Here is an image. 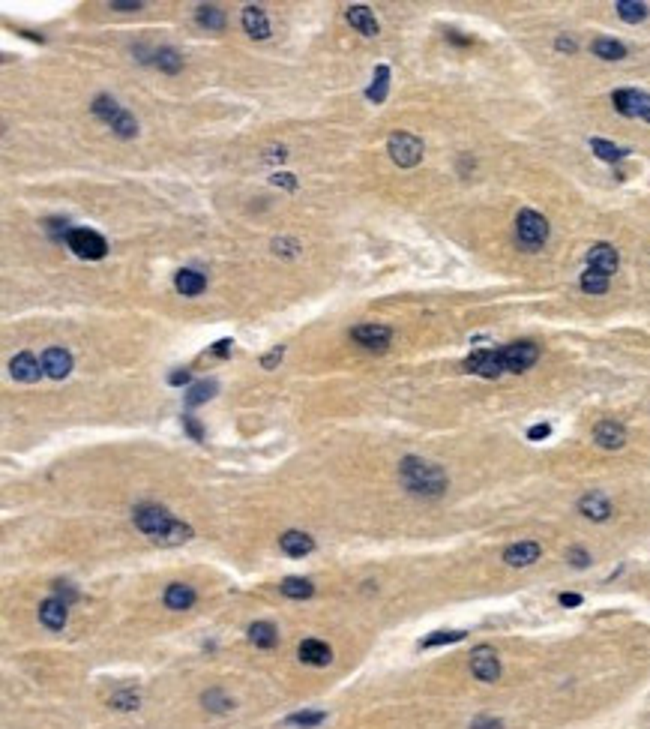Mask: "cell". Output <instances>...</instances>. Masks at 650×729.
<instances>
[{"instance_id": "obj_1", "label": "cell", "mask_w": 650, "mask_h": 729, "mask_svg": "<svg viewBox=\"0 0 650 729\" xmlns=\"http://www.w3.org/2000/svg\"><path fill=\"white\" fill-rule=\"evenodd\" d=\"M399 477L405 489H411L414 495H426V498H438L447 489V474L441 471V465L435 462H423L417 457H407L399 465Z\"/></svg>"}, {"instance_id": "obj_2", "label": "cell", "mask_w": 650, "mask_h": 729, "mask_svg": "<svg viewBox=\"0 0 650 729\" xmlns=\"http://www.w3.org/2000/svg\"><path fill=\"white\" fill-rule=\"evenodd\" d=\"M516 237H518L521 246L540 249L545 241H549V222H545V217L537 210H521L518 219H516Z\"/></svg>"}, {"instance_id": "obj_3", "label": "cell", "mask_w": 650, "mask_h": 729, "mask_svg": "<svg viewBox=\"0 0 650 729\" xmlns=\"http://www.w3.org/2000/svg\"><path fill=\"white\" fill-rule=\"evenodd\" d=\"M387 150H390L393 162L402 168H414L417 162L423 159V142L411 132H393L387 142Z\"/></svg>"}, {"instance_id": "obj_4", "label": "cell", "mask_w": 650, "mask_h": 729, "mask_svg": "<svg viewBox=\"0 0 650 729\" xmlns=\"http://www.w3.org/2000/svg\"><path fill=\"white\" fill-rule=\"evenodd\" d=\"M135 525L141 529L147 537H153V540H162L165 534H168V529L177 522L174 517L165 507H156V505H144V507H138L135 510Z\"/></svg>"}, {"instance_id": "obj_5", "label": "cell", "mask_w": 650, "mask_h": 729, "mask_svg": "<svg viewBox=\"0 0 650 729\" xmlns=\"http://www.w3.org/2000/svg\"><path fill=\"white\" fill-rule=\"evenodd\" d=\"M66 246H69L79 258H87V261L105 258V253H108L105 237L96 234V231H91V229H72V231H69Z\"/></svg>"}, {"instance_id": "obj_6", "label": "cell", "mask_w": 650, "mask_h": 729, "mask_svg": "<svg viewBox=\"0 0 650 729\" xmlns=\"http://www.w3.org/2000/svg\"><path fill=\"white\" fill-rule=\"evenodd\" d=\"M501 357H504V369L506 372H525L530 369L533 363L540 357V348L528 343V339H521V343H509L501 348Z\"/></svg>"}, {"instance_id": "obj_7", "label": "cell", "mask_w": 650, "mask_h": 729, "mask_svg": "<svg viewBox=\"0 0 650 729\" xmlns=\"http://www.w3.org/2000/svg\"><path fill=\"white\" fill-rule=\"evenodd\" d=\"M465 369L474 372V375H482V379H498V375L506 372L501 348H480V351H474V355L465 360Z\"/></svg>"}, {"instance_id": "obj_8", "label": "cell", "mask_w": 650, "mask_h": 729, "mask_svg": "<svg viewBox=\"0 0 650 729\" xmlns=\"http://www.w3.org/2000/svg\"><path fill=\"white\" fill-rule=\"evenodd\" d=\"M470 672H474L480 682H489V684L501 678V660L492 645H480L474 655H470Z\"/></svg>"}, {"instance_id": "obj_9", "label": "cell", "mask_w": 650, "mask_h": 729, "mask_svg": "<svg viewBox=\"0 0 650 729\" xmlns=\"http://www.w3.org/2000/svg\"><path fill=\"white\" fill-rule=\"evenodd\" d=\"M593 442L605 450H620L627 444V430H623V423H617V420H603V423H596V430H593Z\"/></svg>"}, {"instance_id": "obj_10", "label": "cell", "mask_w": 650, "mask_h": 729, "mask_svg": "<svg viewBox=\"0 0 650 729\" xmlns=\"http://www.w3.org/2000/svg\"><path fill=\"white\" fill-rule=\"evenodd\" d=\"M617 265H620V258H617V249L611 246V243H596V246H591V253H588V268H591V270H600V273L611 276V273L617 270Z\"/></svg>"}, {"instance_id": "obj_11", "label": "cell", "mask_w": 650, "mask_h": 729, "mask_svg": "<svg viewBox=\"0 0 650 729\" xmlns=\"http://www.w3.org/2000/svg\"><path fill=\"white\" fill-rule=\"evenodd\" d=\"M42 369L51 379H66L72 372V355L66 348H45L42 351Z\"/></svg>"}, {"instance_id": "obj_12", "label": "cell", "mask_w": 650, "mask_h": 729, "mask_svg": "<svg viewBox=\"0 0 650 729\" xmlns=\"http://www.w3.org/2000/svg\"><path fill=\"white\" fill-rule=\"evenodd\" d=\"M351 336H354L363 348H387L393 331L384 328V324H360V328L351 331Z\"/></svg>"}, {"instance_id": "obj_13", "label": "cell", "mask_w": 650, "mask_h": 729, "mask_svg": "<svg viewBox=\"0 0 650 729\" xmlns=\"http://www.w3.org/2000/svg\"><path fill=\"white\" fill-rule=\"evenodd\" d=\"M540 544H533V540H521V544H513V546H506V552H504V561L506 564H513V568H528V564H533L540 558Z\"/></svg>"}, {"instance_id": "obj_14", "label": "cell", "mask_w": 650, "mask_h": 729, "mask_svg": "<svg viewBox=\"0 0 650 729\" xmlns=\"http://www.w3.org/2000/svg\"><path fill=\"white\" fill-rule=\"evenodd\" d=\"M40 621L48 627V631H63L66 624V603L57 600V597H48L40 603Z\"/></svg>"}, {"instance_id": "obj_15", "label": "cell", "mask_w": 650, "mask_h": 729, "mask_svg": "<svg viewBox=\"0 0 650 729\" xmlns=\"http://www.w3.org/2000/svg\"><path fill=\"white\" fill-rule=\"evenodd\" d=\"M9 372H12V379H18V381H36L40 379V363H36V357L30 355V351H21V355H16L9 360Z\"/></svg>"}, {"instance_id": "obj_16", "label": "cell", "mask_w": 650, "mask_h": 729, "mask_svg": "<svg viewBox=\"0 0 650 729\" xmlns=\"http://www.w3.org/2000/svg\"><path fill=\"white\" fill-rule=\"evenodd\" d=\"M300 660L309 663V666H327L330 660H333V651H330V645L321 643V639H303L300 643Z\"/></svg>"}, {"instance_id": "obj_17", "label": "cell", "mask_w": 650, "mask_h": 729, "mask_svg": "<svg viewBox=\"0 0 650 729\" xmlns=\"http://www.w3.org/2000/svg\"><path fill=\"white\" fill-rule=\"evenodd\" d=\"M348 24L351 28H356L363 36H378V18H375V12L368 9V6H363V4H356V6H348Z\"/></svg>"}, {"instance_id": "obj_18", "label": "cell", "mask_w": 650, "mask_h": 729, "mask_svg": "<svg viewBox=\"0 0 650 729\" xmlns=\"http://www.w3.org/2000/svg\"><path fill=\"white\" fill-rule=\"evenodd\" d=\"M243 28L252 40H267L270 36V21H267L261 6H243Z\"/></svg>"}, {"instance_id": "obj_19", "label": "cell", "mask_w": 650, "mask_h": 729, "mask_svg": "<svg viewBox=\"0 0 650 729\" xmlns=\"http://www.w3.org/2000/svg\"><path fill=\"white\" fill-rule=\"evenodd\" d=\"M579 510L588 520H596V522H605L611 517V505H608V498L603 493H588L579 501Z\"/></svg>"}, {"instance_id": "obj_20", "label": "cell", "mask_w": 650, "mask_h": 729, "mask_svg": "<svg viewBox=\"0 0 650 729\" xmlns=\"http://www.w3.org/2000/svg\"><path fill=\"white\" fill-rule=\"evenodd\" d=\"M279 546H282V552H288V556L303 558V556H309V552L315 549V540L309 534H303V532H285L282 537H279Z\"/></svg>"}, {"instance_id": "obj_21", "label": "cell", "mask_w": 650, "mask_h": 729, "mask_svg": "<svg viewBox=\"0 0 650 729\" xmlns=\"http://www.w3.org/2000/svg\"><path fill=\"white\" fill-rule=\"evenodd\" d=\"M642 99H644L642 91H629L627 87V91H615L611 103H615V108L623 117H642Z\"/></svg>"}, {"instance_id": "obj_22", "label": "cell", "mask_w": 650, "mask_h": 729, "mask_svg": "<svg viewBox=\"0 0 650 729\" xmlns=\"http://www.w3.org/2000/svg\"><path fill=\"white\" fill-rule=\"evenodd\" d=\"M195 603V592H192V585H183V582H171L168 588H165V607L168 609H189Z\"/></svg>"}, {"instance_id": "obj_23", "label": "cell", "mask_w": 650, "mask_h": 729, "mask_svg": "<svg viewBox=\"0 0 650 729\" xmlns=\"http://www.w3.org/2000/svg\"><path fill=\"white\" fill-rule=\"evenodd\" d=\"M174 285H177V292H180L183 297H195V294H201V292H204V285H207V280H204V276H201L198 270H177Z\"/></svg>"}, {"instance_id": "obj_24", "label": "cell", "mask_w": 650, "mask_h": 729, "mask_svg": "<svg viewBox=\"0 0 650 729\" xmlns=\"http://www.w3.org/2000/svg\"><path fill=\"white\" fill-rule=\"evenodd\" d=\"M123 111H126V108H120V105L114 103V99H108V96H96V99H93V115H96L99 120H105L108 127H114V123L123 117Z\"/></svg>"}, {"instance_id": "obj_25", "label": "cell", "mask_w": 650, "mask_h": 729, "mask_svg": "<svg viewBox=\"0 0 650 729\" xmlns=\"http://www.w3.org/2000/svg\"><path fill=\"white\" fill-rule=\"evenodd\" d=\"M279 588H282V595L291 597V600H306V597L315 595V585L309 580H300V576H288V580H282Z\"/></svg>"}, {"instance_id": "obj_26", "label": "cell", "mask_w": 650, "mask_h": 729, "mask_svg": "<svg viewBox=\"0 0 650 729\" xmlns=\"http://www.w3.org/2000/svg\"><path fill=\"white\" fill-rule=\"evenodd\" d=\"M249 639L258 648H273L276 645V639H279V633H276V627L273 624H267V621H255L252 627H249Z\"/></svg>"}, {"instance_id": "obj_27", "label": "cell", "mask_w": 650, "mask_h": 729, "mask_svg": "<svg viewBox=\"0 0 650 729\" xmlns=\"http://www.w3.org/2000/svg\"><path fill=\"white\" fill-rule=\"evenodd\" d=\"M593 54L603 57V60H620V57H627V48H623V42H617V40L600 36V40H593Z\"/></svg>"}, {"instance_id": "obj_28", "label": "cell", "mask_w": 650, "mask_h": 729, "mask_svg": "<svg viewBox=\"0 0 650 729\" xmlns=\"http://www.w3.org/2000/svg\"><path fill=\"white\" fill-rule=\"evenodd\" d=\"M387 91H390V69H387V67H378V69H375V79H372V84H368V91H366V96L372 99V103H384Z\"/></svg>"}, {"instance_id": "obj_29", "label": "cell", "mask_w": 650, "mask_h": 729, "mask_svg": "<svg viewBox=\"0 0 650 729\" xmlns=\"http://www.w3.org/2000/svg\"><path fill=\"white\" fill-rule=\"evenodd\" d=\"M617 16L629 24H639L647 18V4H639V0H617Z\"/></svg>"}, {"instance_id": "obj_30", "label": "cell", "mask_w": 650, "mask_h": 729, "mask_svg": "<svg viewBox=\"0 0 650 729\" xmlns=\"http://www.w3.org/2000/svg\"><path fill=\"white\" fill-rule=\"evenodd\" d=\"M581 292H588V294H605L608 292V276L605 273H600V270H584L581 273Z\"/></svg>"}, {"instance_id": "obj_31", "label": "cell", "mask_w": 650, "mask_h": 729, "mask_svg": "<svg viewBox=\"0 0 650 729\" xmlns=\"http://www.w3.org/2000/svg\"><path fill=\"white\" fill-rule=\"evenodd\" d=\"M591 150L605 162H620L623 156H627V150H620L617 144L605 142V138H591Z\"/></svg>"}, {"instance_id": "obj_32", "label": "cell", "mask_w": 650, "mask_h": 729, "mask_svg": "<svg viewBox=\"0 0 650 729\" xmlns=\"http://www.w3.org/2000/svg\"><path fill=\"white\" fill-rule=\"evenodd\" d=\"M198 24L207 30H222L225 28V12L219 6H198Z\"/></svg>"}, {"instance_id": "obj_33", "label": "cell", "mask_w": 650, "mask_h": 729, "mask_svg": "<svg viewBox=\"0 0 650 729\" xmlns=\"http://www.w3.org/2000/svg\"><path fill=\"white\" fill-rule=\"evenodd\" d=\"M216 391H219L216 381H198V384H192V391L186 394V406H201V402H207Z\"/></svg>"}, {"instance_id": "obj_34", "label": "cell", "mask_w": 650, "mask_h": 729, "mask_svg": "<svg viewBox=\"0 0 650 729\" xmlns=\"http://www.w3.org/2000/svg\"><path fill=\"white\" fill-rule=\"evenodd\" d=\"M327 721L324 711H300V714H291L285 721V726H303V729H312V726H321Z\"/></svg>"}, {"instance_id": "obj_35", "label": "cell", "mask_w": 650, "mask_h": 729, "mask_svg": "<svg viewBox=\"0 0 650 729\" xmlns=\"http://www.w3.org/2000/svg\"><path fill=\"white\" fill-rule=\"evenodd\" d=\"M189 537H192V529H189L186 522H174L168 529V534H165L162 540H156V544L159 546H177V544H186Z\"/></svg>"}, {"instance_id": "obj_36", "label": "cell", "mask_w": 650, "mask_h": 729, "mask_svg": "<svg viewBox=\"0 0 650 729\" xmlns=\"http://www.w3.org/2000/svg\"><path fill=\"white\" fill-rule=\"evenodd\" d=\"M458 639H465V631H438V633H431V636H426L423 643H419V648H435V645H450V643H458Z\"/></svg>"}, {"instance_id": "obj_37", "label": "cell", "mask_w": 650, "mask_h": 729, "mask_svg": "<svg viewBox=\"0 0 650 729\" xmlns=\"http://www.w3.org/2000/svg\"><path fill=\"white\" fill-rule=\"evenodd\" d=\"M156 67L165 69V72H180L183 57L177 54L174 48H159V52H156Z\"/></svg>"}, {"instance_id": "obj_38", "label": "cell", "mask_w": 650, "mask_h": 729, "mask_svg": "<svg viewBox=\"0 0 650 729\" xmlns=\"http://www.w3.org/2000/svg\"><path fill=\"white\" fill-rule=\"evenodd\" d=\"M111 706L129 711V708L138 706V694H135V690H126V694H114V696H111Z\"/></svg>"}, {"instance_id": "obj_39", "label": "cell", "mask_w": 650, "mask_h": 729, "mask_svg": "<svg viewBox=\"0 0 650 729\" xmlns=\"http://www.w3.org/2000/svg\"><path fill=\"white\" fill-rule=\"evenodd\" d=\"M54 597H57V600H63V603L69 607V603L79 600V592H75V588H72L69 582H54Z\"/></svg>"}, {"instance_id": "obj_40", "label": "cell", "mask_w": 650, "mask_h": 729, "mask_svg": "<svg viewBox=\"0 0 650 729\" xmlns=\"http://www.w3.org/2000/svg\"><path fill=\"white\" fill-rule=\"evenodd\" d=\"M204 706L213 708V711H225L228 706H231V702H228L225 696H219L216 690H210V694H204Z\"/></svg>"}, {"instance_id": "obj_41", "label": "cell", "mask_w": 650, "mask_h": 729, "mask_svg": "<svg viewBox=\"0 0 650 729\" xmlns=\"http://www.w3.org/2000/svg\"><path fill=\"white\" fill-rule=\"evenodd\" d=\"M567 558L576 564V568H588V564H591V556H588V552H584L581 546H572V549L567 552Z\"/></svg>"}, {"instance_id": "obj_42", "label": "cell", "mask_w": 650, "mask_h": 729, "mask_svg": "<svg viewBox=\"0 0 650 729\" xmlns=\"http://www.w3.org/2000/svg\"><path fill=\"white\" fill-rule=\"evenodd\" d=\"M549 435H552V426H549V423H537V426H530V430H528L530 442H542V438H549Z\"/></svg>"}, {"instance_id": "obj_43", "label": "cell", "mask_w": 650, "mask_h": 729, "mask_svg": "<svg viewBox=\"0 0 650 729\" xmlns=\"http://www.w3.org/2000/svg\"><path fill=\"white\" fill-rule=\"evenodd\" d=\"M183 426H186V430H189V435H192V438H195V442H201V438H204V432H201V426H198V420L192 418V414H186V418H183Z\"/></svg>"}, {"instance_id": "obj_44", "label": "cell", "mask_w": 650, "mask_h": 729, "mask_svg": "<svg viewBox=\"0 0 650 729\" xmlns=\"http://www.w3.org/2000/svg\"><path fill=\"white\" fill-rule=\"evenodd\" d=\"M273 183H276V186H285V190H294V186H297L294 174H288V171H282V174H273Z\"/></svg>"}, {"instance_id": "obj_45", "label": "cell", "mask_w": 650, "mask_h": 729, "mask_svg": "<svg viewBox=\"0 0 650 729\" xmlns=\"http://www.w3.org/2000/svg\"><path fill=\"white\" fill-rule=\"evenodd\" d=\"M470 729H504V723L494 721V718H477Z\"/></svg>"}, {"instance_id": "obj_46", "label": "cell", "mask_w": 650, "mask_h": 729, "mask_svg": "<svg viewBox=\"0 0 650 729\" xmlns=\"http://www.w3.org/2000/svg\"><path fill=\"white\" fill-rule=\"evenodd\" d=\"M231 345H234V343H231V339H219V343H216V345H213V355H219V357H225V355H228V351H231Z\"/></svg>"}, {"instance_id": "obj_47", "label": "cell", "mask_w": 650, "mask_h": 729, "mask_svg": "<svg viewBox=\"0 0 650 729\" xmlns=\"http://www.w3.org/2000/svg\"><path fill=\"white\" fill-rule=\"evenodd\" d=\"M189 381V369H177L168 375V384H186Z\"/></svg>"}, {"instance_id": "obj_48", "label": "cell", "mask_w": 650, "mask_h": 729, "mask_svg": "<svg viewBox=\"0 0 650 729\" xmlns=\"http://www.w3.org/2000/svg\"><path fill=\"white\" fill-rule=\"evenodd\" d=\"M560 603H564V607H579L581 595H567V592H564V595H560Z\"/></svg>"}, {"instance_id": "obj_49", "label": "cell", "mask_w": 650, "mask_h": 729, "mask_svg": "<svg viewBox=\"0 0 650 729\" xmlns=\"http://www.w3.org/2000/svg\"><path fill=\"white\" fill-rule=\"evenodd\" d=\"M557 48H560V52H576V42L567 40V36H560V40H557Z\"/></svg>"}, {"instance_id": "obj_50", "label": "cell", "mask_w": 650, "mask_h": 729, "mask_svg": "<svg viewBox=\"0 0 650 729\" xmlns=\"http://www.w3.org/2000/svg\"><path fill=\"white\" fill-rule=\"evenodd\" d=\"M279 357H282V348H276V351H270V355H267V357H264V367H267V369H270V367H273V363H276Z\"/></svg>"}, {"instance_id": "obj_51", "label": "cell", "mask_w": 650, "mask_h": 729, "mask_svg": "<svg viewBox=\"0 0 650 729\" xmlns=\"http://www.w3.org/2000/svg\"><path fill=\"white\" fill-rule=\"evenodd\" d=\"M111 9H123V12H129V9H141V4H117V0H111Z\"/></svg>"}, {"instance_id": "obj_52", "label": "cell", "mask_w": 650, "mask_h": 729, "mask_svg": "<svg viewBox=\"0 0 650 729\" xmlns=\"http://www.w3.org/2000/svg\"><path fill=\"white\" fill-rule=\"evenodd\" d=\"M642 117L650 123V93H644V99H642Z\"/></svg>"}]
</instances>
